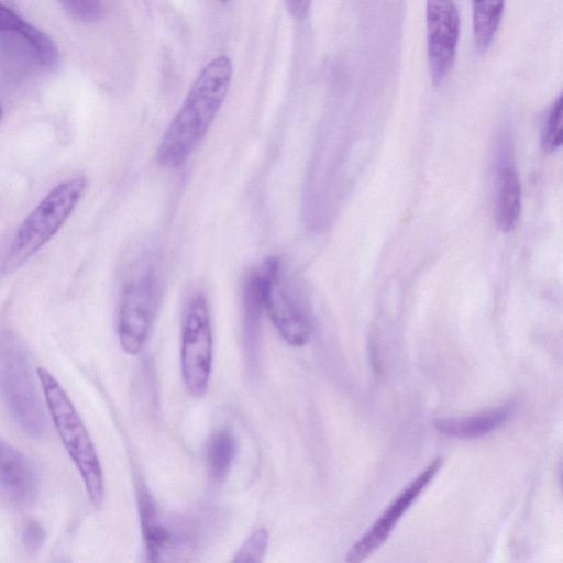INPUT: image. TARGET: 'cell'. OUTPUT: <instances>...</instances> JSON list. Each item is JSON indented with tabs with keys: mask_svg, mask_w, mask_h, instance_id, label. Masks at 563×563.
Segmentation results:
<instances>
[{
	"mask_svg": "<svg viewBox=\"0 0 563 563\" xmlns=\"http://www.w3.org/2000/svg\"><path fill=\"white\" fill-rule=\"evenodd\" d=\"M231 77L232 64L224 55L203 67L162 137L159 165L173 169L185 164L221 108Z\"/></svg>",
	"mask_w": 563,
	"mask_h": 563,
	"instance_id": "obj_1",
	"label": "cell"
},
{
	"mask_svg": "<svg viewBox=\"0 0 563 563\" xmlns=\"http://www.w3.org/2000/svg\"><path fill=\"white\" fill-rule=\"evenodd\" d=\"M36 372L56 432L80 474L91 504L99 508L104 497V482L90 434L56 378L44 367H37Z\"/></svg>",
	"mask_w": 563,
	"mask_h": 563,
	"instance_id": "obj_2",
	"label": "cell"
},
{
	"mask_svg": "<svg viewBox=\"0 0 563 563\" xmlns=\"http://www.w3.org/2000/svg\"><path fill=\"white\" fill-rule=\"evenodd\" d=\"M0 393L20 428L32 438L46 431V417L38 397L24 345L11 332L0 333Z\"/></svg>",
	"mask_w": 563,
	"mask_h": 563,
	"instance_id": "obj_3",
	"label": "cell"
},
{
	"mask_svg": "<svg viewBox=\"0 0 563 563\" xmlns=\"http://www.w3.org/2000/svg\"><path fill=\"white\" fill-rule=\"evenodd\" d=\"M87 187L82 176L67 179L52 188L19 227L8 262L16 266L38 252L63 227Z\"/></svg>",
	"mask_w": 563,
	"mask_h": 563,
	"instance_id": "obj_4",
	"label": "cell"
},
{
	"mask_svg": "<svg viewBox=\"0 0 563 563\" xmlns=\"http://www.w3.org/2000/svg\"><path fill=\"white\" fill-rule=\"evenodd\" d=\"M255 272L263 308L279 334L291 346L305 345L312 332L310 317L301 298L286 278L282 260L269 257Z\"/></svg>",
	"mask_w": 563,
	"mask_h": 563,
	"instance_id": "obj_5",
	"label": "cell"
},
{
	"mask_svg": "<svg viewBox=\"0 0 563 563\" xmlns=\"http://www.w3.org/2000/svg\"><path fill=\"white\" fill-rule=\"evenodd\" d=\"M180 366L187 390L196 397L202 396L208 389L212 368V332L203 294H195L184 313Z\"/></svg>",
	"mask_w": 563,
	"mask_h": 563,
	"instance_id": "obj_6",
	"label": "cell"
},
{
	"mask_svg": "<svg viewBox=\"0 0 563 563\" xmlns=\"http://www.w3.org/2000/svg\"><path fill=\"white\" fill-rule=\"evenodd\" d=\"M159 300L156 274L146 269L123 288L118 309V338L128 354H137L152 329Z\"/></svg>",
	"mask_w": 563,
	"mask_h": 563,
	"instance_id": "obj_7",
	"label": "cell"
},
{
	"mask_svg": "<svg viewBox=\"0 0 563 563\" xmlns=\"http://www.w3.org/2000/svg\"><path fill=\"white\" fill-rule=\"evenodd\" d=\"M428 60L434 85H440L453 67L460 35V15L452 0H427Z\"/></svg>",
	"mask_w": 563,
	"mask_h": 563,
	"instance_id": "obj_8",
	"label": "cell"
},
{
	"mask_svg": "<svg viewBox=\"0 0 563 563\" xmlns=\"http://www.w3.org/2000/svg\"><path fill=\"white\" fill-rule=\"evenodd\" d=\"M442 459L433 460L384 510L373 526L350 548L347 562H361L372 555L389 537L395 526L433 479Z\"/></svg>",
	"mask_w": 563,
	"mask_h": 563,
	"instance_id": "obj_9",
	"label": "cell"
},
{
	"mask_svg": "<svg viewBox=\"0 0 563 563\" xmlns=\"http://www.w3.org/2000/svg\"><path fill=\"white\" fill-rule=\"evenodd\" d=\"M40 481L32 462L16 448L0 439V493L12 504H33Z\"/></svg>",
	"mask_w": 563,
	"mask_h": 563,
	"instance_id": "obj_10",
	"label": "cell"
},
{
	"mask_svg": "<svg viewBox=\"0 0 563 563\" xmlns=\"http://www.w3.org/2000/svg\"><path fill=\"white\" fill-rule=\"evenodd\" d=\"M521 209V185L508 141H501L497 158L495 221L503 232L511 231Z\"/></svg>",
	"mask_w": 563,
	"mask_h": 563,
	"instance_id": "obj_11",
	"label": "cell"
},
{
	"mask_svg": "<svg viewBox=\"0 0 563 563\" xmlns=\"http://www.w3.org/2000/svg\"><path fill=\"white\" fill-rule=\"evenodd\" d=\"M514 412V404H506L481 413L440 418L434 428L443 435L455 439H475L490 433L503 426Z\"/></svg>",
	"mask_w": 563,
	"mask_h": 563,
	"instance_id": "obj_12",
	"label": "cell"
},
{
	"mask_svg": "<svg viewBox=\"0 0 563 563\" xmlns=\"http://www.w3.org/2000/svg\"><path fill=\"white\" fill-rule=\"evenodd\" d=\"M0 32H11L23 38L43 67L53 70L58 66L59 51L55 42L2 3H0Z\"/></svg>",
	"mask_w": 563,
	"mask_h": 563,
	"instance_id": "obj_13",
	"label": "cell"
},
{
	"mask_svg": "<svg viewBox=\"0 0 563 563\" xmlns=\"http://www.w3.org/2000/svg\"><path fill=\"white\" fill-rule=\"evenodd\" d=\"M505 0H472L473 34L479 52H486L498 31Z\"/></svg>",
	"mask_w": 563,
	"mask_h": 563,
	"instance_id": "obj_14",
	"label": "cell"
},
{
	"mask_svg": "<svg viewBox=\"0 0 563 563\" xmlns=\"http://www.w3.org/2000/svg\"><path fill=\"white\" fill-rule=\"evenodd\" d=\"M263 308L260 283L253 271L243 287L244 341L247 353L253 356L258 346L261 313Z\"/></svg>",
	"mask_w": 563,
	"mask_h": 563,
	"instance_id": "obj_15",
	"label": "cell"
},
{
	"mask_svg": "<svg viewBox=\"0 0 563 563\" xmlns=\"http://www.w3.org/2000/svg\"><path fill=\"white\" fill-rule=\"evenodd\" d=\"M139 509L147 555L151 561H157L169 534L161 523L153 499L145 489L140 490Z\"/></svg>",
	"mask_w": 563,
	"mask_h": 563,
	"instance_id": "obj_16",
	"label": "cell"
},
{
	"mask_svg": "<svg viewBox=\"0 0 563 563\" xmlns=\"http://www.w3.org/2000/svg\"><path fill=\"white\" fill-rule=\"evenodd\" d=\"M235 440L229 429H220L209 438L206 459L209 475L213 481L224 479L235 456Z\"/></svg>",
	"mask_w": 563,
	"mask_h": 563,
	"instance_id": "obj_17",
	"label": "cell"
},
{
	"mask_svg": "<svg viewBox=\"0 0 563 563\" xmlns=\"http://www.w3.org/2000/svg\"><path fill=\"white\" fill-rule=\"evenodd\" d=\"M563 101L562 96L551 106L543 123L541 144L545 152H554L562 145L563 140Z\"/></svg>",
	"mask_w": 563,
	"mask_h": 563,
	"instance_id": "obj_18",
	"label": "cell"
},
{
	"mask_svg": "<svg viewBox=\"0 0 563 563\" xmlns=\"http://www.w3.org/2000/svg\"><path fill=\"white\" fill-rule=\"evenodd\" d=\"M268 545V533L265 529L261 528L253 532V534L240 548L233 562H262Z\"/></svg>",
	"mask_w": 563,
	"mask_h": 563,
	"instance_id": "obj_19",
	"label": "cell"
},
{
	"mask_svg": "<svg viewBox=\"0 0 563 563\" xmlns=\"http://www.w3.org/2000/svg\"><path fill=\"white\" fill-rule=\"evenodd\" d=\"M64 10L80 22H95L102 15V0H58Z\"/></svg>",
	"mask_w": 563,
	"mask_h": 563,
	"instance_id": "obj_20",
	"label": "cell"
},
{
	"mask_svg": "<svg viewBox=\"0 0 563 563\" xmlns=\"http://www.w3.org/2000/svg\"><path fill=\"white\" fill-rule=\"evenodd\" d=\"M21 539L27 551L35 552L44 542V529L37 521L31 520L23 528Z\"/></svg>",
	"mask_w": 563,
	"mask_h": 563,
	"instance_id": "obj_21",
	"label": "cell"
},
{
	"mask_svg": "<svg viewBox=\"0 0 563 563\" xmlns=\"http://www.w3.org/2000/svg\"><path fill=\"white\" fill-rule=\"evenodd\" d=\"M285 3L295 19L302 20L309 11L311 0H285Z\"/></svg>",
	"mask_w": 563,
	"mask_h": 563,
	"instance_id": "obj_22",
	"label": "cell"
},
{
	"mask_svg": "<svg viewBox=\"0 0 563 563\" xmlns=\"http://www.w3.org/2000/svg\"><path fill=\"white\" fill-rule=\"evenodd\" d=\"M2 114H3V111H2V107H1V104H0V121H1V119H2Z\"/></svg>",
	"mask_w": 563,
	"mask_h": 563,
	"instance_id": "obj_23",
	"label": "cell"
},
{
	"mask_svg": "<svg viewBox=\"0 0 563 563\" xmlns=\"http://www.w3.org/2000/svg\"><path fill=\"white\" fill-rule=\"evenodd\" d=\"M221 1H227V0H221Z\"/></svg>",
	"mask_w": 563,
	"mask_h": 563,
	"instance_id": "obj_24",
	"label": "cell"
}]
</instances>
